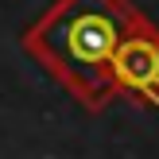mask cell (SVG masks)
I'll return each mask as SVG.
<instances>
[{"label":"cell","mask_w":159,"mask_h":159,"mask_svg":"<svg viewBox=\"0 0 159 159\" xmlns=\"http://www.w3.org/2000/svg\"><path fill=\"white\" fill-rule=\"evenodd\" d=\"M136 27L120 16V0H70L62 8V54L70 58V74L85 78V85H116L113 54L124 35Z\"/></svg>","instance_id":"1"},{"label":"cell","mask_w":159,"mask_h":159,"mask_svg":"<svg viewBox=\"0 0 159 159\" xmlns=\"http://www.w3.org/2000/svg\"><path fill=\"white\" fill-rule=\"evenodd\" d=\"M113 82L136 89L140 97H148L159 109V39L144 23L124 35V43L113 54Z\"/></svg>","instance_id":"2"}]
</instances>
